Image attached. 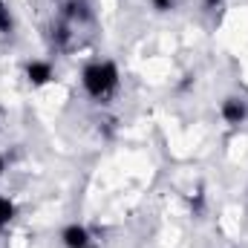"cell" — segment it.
Instances as JSON below:
<instances>
[{"label": "cell", "mask_w": 248, "mask_h": 248, "mask_svg": "<svg viewBox=\"0 0 248 248\" xmlns=\"http://www.w3.org/2000/svg\"><path fill=\"white\" fill-rule=\"evenodd\" d=\"M225 6V0H202V9L205 12H217V9H222Z\"/></svg>", "instance_id": "obj_8"}, {"label": "cell", "mask_w": 248, "mask_h": 248, "mask_svg": "<svg viewBox=\"0 0 248 248\" xmlns=\"http://www.w3.org/2000/svg\"><path fill=\"white\" fill-rule=\"evenodd\" d=\"M81 87L95 104H110L119 95V90H122V69H119V63L110 61V58L87 63L81 69Z\"/></svg>", "instance_id": "obj_1"}, {"label": "cell", "mask_w": 248, "mask_h": 248, "mask_svg": "<svg viewBox=\"0 0 248 248\" xmlns=\"http://www.w3.org/2000/svg\"><path fill=\"white\" fill-rule=\"evenodd\" d=\"M15 32V15L12 6L6 0H0V35H12Z\"/></svg>", "instance_id": "obj_6"}, {"label": "cell", "mask_w": 248, "mask_h": 248, "mask_svg": "<svg viewBox=\"0 0 248 248\" xmlns=\"http://www.w3.org/2000/svg\"><path fill=\"white\" fill-rule=\"evenodd\" d=\"M87 248H101V246H98V243H90V246H87Z\"/></svg>", "instance_id": "obj_10"}, {"label": "cell", "mask_w": 248, "mask_h": 248, "mask_svg": "<svg viewBox=\"0 0 248 248\" xmlns=\"http://www.w3.org/2000/svg\"><path fill=\"white\" fill-rule=\"evenodd\" d=\"M15 217H17V205H15V199H9V196L0 193V234L15 222Z\"/></svg>", "instance_id": "obj_5"}, {"label": "cell", "mask_w": 248, "mask_h": 248, "mask_svg": "<svg viewBox=\"0 0 248 248\" xmlns=\"http://www.w3.org/2000/svg\"><path fill=\"white\" fill-rule=\"evenodd\" d=\"M23 75H26L29 87L44 90V87H49V84L55 81V66H52L49 61H44V58H35V61H26Z\"/></svg>", "instance_id": "obj_3"}, {"label": "cell", "mask_w": 248, "mask_h": 248, "mask_svg": "<svg viewBox=\"0 0 248 248\" xmlns=\"http://www.w3.org/2000/svg\"><path fill=\"white\" fill-rule=\"evenodd\" d=\"M6 170H9V156H3V153H0V176H3Z\"/></svg>", "instance_id": "obj_9"}, {"label": "cell", "mask_w": 248, "mask_h": 248, "mask_svg": "<svg viewBox=\"0 0 248 248\" xmlns=\"http://www.w3.org/2000/svg\"><path fill=\"white\" fill-rule=\"evenodd\" d=\"M219 119L228 127H240L248 122V98L243 95H225L219 101Z\"/></svg>", "instance_id": "obj_2"}, {"label": "cell", "mask_w": 248, "mask_h": 248, "mask_svg": "<svg viewBox=\"0 0 248 248\" xmlns=\"http://www.w3.org/2000/svg\"><path fill=\"white\" fill-rule=\"evenodd\" d=\"M150 6H153L156 12H170V9L176 6V0H150Z\"/></svg>", "instance_id": "obj_7"}, {"label": "cell", "mask_w": 248, "mask_h": 248, "mask_svg": "<svg viewBox=\"0 0 248 248\" xmlns=\"http://www.w3.org/2000/svg\"><path fill=\"white\" fill-rule=\"evenodd\" d=\"M90 243H95V240H93V234H90V228L84 222H69V225L61 228V246L63 248H87Z\"/></svg>", "instance_id": "obj_4"}]
</instances>
